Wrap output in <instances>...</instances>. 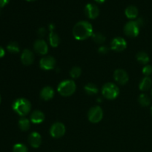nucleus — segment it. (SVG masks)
Returning <instances> with one entry per match:
<instances>
[{"mask_svg": "<svg viewBox=\"0 0 152 152\" xmlns=\"http://www.w3.org/2000/svg\"><path fill=\"white\" fill-rule=\"evenodd\" d=\"M93 34V27L87 21H80L74 25L73 35L77 40H85Z\"/></svg>", "mask_w": 152, "mask_h": 152, "instance_id": "f257e3e1", "label": "nucleus"}, {"mask_svg": "<svg viewBox=\"0 0 152 152\" xmlns=\"http://www.w3.org/2000/svg\"><path fill=\"white\" fill-rule=\"evenodd\" d=\"M13 109L19 116H26L31 111V104L25 98H19L13 103Z\"/></svg>", "mask_w": 152, "mask_h": 152, "instance_id": "f03ea898", "label": "nucleus"}, {"mask_svg": "<svg viewBox=\"0 0 152 152\" xmlns=\"http://www.w3.org/2000/svg\"><path fill=\"white\" fill-rule=\"evenodd\" d=\"M76 88L77 86L74 80H66L59 83L57 91L62 96H69L74 94V92L76 91Z\"/></svg>", "mask_w": 152, "mask_h": 152, "instance_id": "7ed1b4c3", "label": "nucleus"}, {"mask_svg": "<svg viewBox=\"0 0 152 152\" xmlns=\"http://www.w3.org/2000/svg\"><path fill=\"white\" fill-rule=\"evenodd\" d=\"M120 91L118 87L112 83H108L102 88V94L105 99H114L119 95Z\"/></svg>", "mask_w": 152, "mask_h": 152, "instance_id": "20e7f679", "label": "nucleus"}, {"mask_svg": "<svg viewBox=\"0 0 152 152\" xmlns=\"http://www.w3.org/2000/svg\"><path fill=\"white\" fill-rule=\"evenodd\" d=\"M103 117V111L99 106H94L90 108L88 114V118L91 123H97L102 120Z\"/></svg>", "mask_w": 152, "mask_h": 152, "instance_id": "39448f33", "label": "nucleus"}, {"mask_svg": "<svg viewBox=\"0 0 152 152\" xmlns=\"http://www.w3.org/2000/svg\"><path fill=\"white\" fill-rule=\"evenodd\" d=\"M140 25L137 21H130L126 24L124 27V32L128 37H136L140 33Z\"/></svg>", "mask_w": 152, "mask_h": 152, "instance_id": "423d86ee", "label": "nucleus"}, {"mask_svg": "<svg viewBox=\"0 0 152 152\" xmlns=\"http://www.w3.org/2000/svg\"><path fill=\"white\" fill-rule=\"evenodd\" d=\"M65 127L62 123H55L52 125L50 129V134L53 138H60L65 134Z\"/></svg>", "mask_w": 152, "mask_h": 152, "instance_id": "0eeeda50", "label": "nucleus"}, {"mask_svg": "<svg viewBox=\"0 0 152 152\" xmlns=\"http://www.w3.org/2000/svg\"><path fill=\"white\" fill-rule=\"evenodd\" d=\"M127 47V42L122 37H116L111 41V48L116 52L123 51Z\"/></svg>", "mask_w": 152, "mask_h": 152, "instance_id": "6e6552de", "label": "nucleus"}, {"mask_svg": "<svg viewBox=\"0 0 152 152\" xmlns=\"http://www.w3.org/2000/svg\"><path fill=\"white\" fill-rule=\"evenodd\" d=\"M56 65V60L51 56H47L42 58L39 62L40 68L45 71H49L54 68Z\"/></svg>", "mask_w": 152, "mask_h": 152, "instance_id": "1a4fd4ad", "label": "nucleus"}, {"mask_svg": "<svg viewBox=\"0 0 152 152\" xmlns=\"http://www.w3.org/2000/svg\"><path fill=\"white\" fill-rule=\"evenodd\" d=\"M84 12L86 16L91 19H94L99 16V9L96 4H88L85 7Z\"/></svg>", "mask_w": 152, "mask_h": 152, "instance_id": "9d476101", "label": "nucleus"}, {"mask_svg": "<svg viewBox=\"0 0 152 152\" xmlns=\"http://www.w3.org/2000/svg\"><path fill=\"white\" fill-rule=\"evenodd\" d=\"M114 78L117 83L120 85H125L129 81V75L123 69H117L114 73Z\"/></svg>", "mask_w": 152, "mask_h": 152, "instance_id": "9b49d317", "label": "nucleus"}, {"mask_svg": "<svg viewBox=\"0 0 152 152\" xmlns=\"http://www.w3.org/2000/svg\"><path fill=\"white\" fill-rule=\"evenodd\" d=\"M34 48L37 53L41 55H45L48 51L47 43L43 39L37 40L34 44Z\"/></svg>", "mask_w": 152, "mask_h": 152, "instance_id": "f8f14e48", "label": "nucleus"}, {"mask_svg": "<svg viewBox=\"0 0 152 152\" xmlns=\"http://www.w3.org/2000/svg\"><path fill=\"white\" fill-rule=\"evenodd\" d=\"M21 61L25 65H31L34 61V54L29 49H25L21 55Z\"/></svg>", "mask_w": 152, "mask_h": 152, "instance_id": "ddd939ff", "label": "nucleus"}, {"mask_svg": "<svg viewBox=\"0 0 152 152\" xmlns=\"http://www.w3.org/2000/svg\"><path fill=\"white\" fill-rule=\"evenodd\" d=\"M28 142L33 148H39L42 143L41 135L37 132H32L28 137Z\"/></svg>", "mask_w": 152, "mask_h": 152, "instance_id": "4468645a", "label": "nucleus"}, {"mask_svg": "<svg viewBox=\"0 0 152 152\" xmlns=\"http://www.w3.org/2000/svg\"><path fill=\"white\" fill-rule=\"evenodd\" d=\"M54 96V91L50 86H46L42 89L40 92V96L43 100H50Z\"/></svg>", "mask_w": 152, "mask_h": 152, "instance_id": "2eb2a0df", "label": "nucleus"}, {"mask_svg": "<svg viewBox=\"0 0 152 152\" xmlns=\"http://www.w3.org/2000/svg\"><path fill=\"white\" fill-rule=\"evenodd\" d=\"M31 121L33 123L35 124H39V123H42L45 120V114L42 111H39V110H36L34 111L32 114H31Z\"/></svg>", "mask_w": 152, "mask_h": 152, "instance_id": "dca6fc26", "label": "nucleus"}, {"mask_svg": "<svg viewBox=\"0 0 152 152\" xmlns=\"http://www.w3.org/2000/svg\"><path fill=\"white\" fill-rule=\"evenodd\" d=\"M125 14L129 19H134L137 17L138 9L137 7L134 5H129L126 7L125 10Z\"/></svg>", "mask_w": 152, "mask_h": 152, "instance_id": "f3484780", "label": "nucleus"}, {"mask_svg": "<svg viewBox=\"0 0 152 152\" xmlns=\"http://www.w3.org/2000/svg\"><path fill=\"white\" fill-rule=\"evenodd\" d=\"M152 86V80L151 78L148 77H145L142 80H141L140 83L139 88L141 91H145L151 88Z\"/></svg>", "mask_w": 152, "mask_h": 152, "instance_id": "a211bd4d", "label": "nucleus"}, {"mask_svg": "<svg viewBox=\"0 0 152 152\" xmlns=\"http://www.w3.org/2000/svg\"><path fill=\"white\" fill-rule=\"evenodd\" d=\"M49 42H50V45L53 48L57 47L60 42V39H59V35L53 31H50V34H49Z\"/></svg>", "mask_w": 152, "mask_h": 152, "instance_id": "6ab92c4d", "label": "nucleus"}, {"mask_svg": "<svg viewBox=\"0 0 152 152\" xmlns=\"http://www.w3.org/2000/svg\"><path fill=\"white\" fill-rule=\"evenodd\" d=\"M84 89L86 94L88 95L96 94L98 93V91H99V89H98L97 86L96 85L93 84V83H88V84H86Z\"/></svg>", "mask_w": 152, "mask_h": 152, "instance_id": "aec40b11", "label": "nucleus"}, {"mask_svg": "<svg viewBox=\"0 0 152 152\" xmlns=\"http://www.w3.org/2000/svg\"><path fill=\"white\" fill-rule=\"evenodd\" d=\"M137 60L140 62V63L142 64V65H146L148 62H149V56L145 52L140 51L137 53L136 56Z\"/></svg>", "mask_w": 152, "mask_h": 152, "instance_id": "412c9836", "label": "nucleus"}, {"mask_svg": "<svg viewBox=\"0 0 152 152\" xmlns=\"http://www.w3.org/2000/svg\"><path fill=\"white\" fill-rule=\"evenodd\" d=\"M19 129H21L23 132H26L28 129H30V126H31V123H30V121L28 119L25 118V117H22L20 120H19Z\"/></svg>", "mask_w": 152, "mask_h": 152, "instance_id": "4be33fe9", "label": "nucleus"}, {"mask_svg": "<svg viewBox=\"0 0 152 152\" xmlns=\"http://www.w3.org/2000/svg\"><path fill=\"white\" fill-rule=\"evenodd\" d=\"M138 102H139V103L142 106L146 107L150 105V103H151V99H150L149 96H147L146 94H142L140 95L139 97H138Z\"/></svg>", "mask_w": 152, "mask_h": 152, "instance_id": "5701e85b", "label": "nucleus"}, {"mask_svg": "<svg viewBox=\"0 0 152 152\" xmlns=\"http://www.w3.org/2000/svg\"><path fill=\"white\" fill-rule=\"evenodd\" d=\"M7 49L11 53H17L20 50L19 44L16 42H11L9 43L7 46Z\"/></svg>", "mask_w": 152, "mask_h": 152, "instance_id": "b1692460", "label": "nucleus"}, {"mask_svg": "<svg viewBox=\"0 0 152 152\" xmlns=\"http://www.w3.org/2000/svg\"><path fill=\"white\" fill-rule=\"evenodd\" d=\"M92 39L98 44H102L105 41V37L101 33H94L91 36Z\"/></svg>", "mask_w": 152, "mask_h": 152, "instance_id": "393cba45", "label": "nucleus"}, {"mask_svg": "<svg viewBox=\"0 0 152 152\" xmlns=\"http://www.w3.org/2000/svg\"><path fill=\"white\" fill-rule=\"evenodd\" d=\"M13 152H28V149L24 144L16 143L13 145Z\"/></svg>", "mask_w": 152, "mask_h": 152, "instance_id": "a878e982", "label": "nucleus"}, {"mask_svg": "<svg viewBox=\"0 0 152 152\" xmlns=\"http://www.w3.org/2000/svg\"><path fill=\"white\" fill-rule=\"evenodd\" d=\"M82 74V70L81 68H79V67H74L72 68V69L70 71V74H71V77L74 79L79 78L80 77Z\"/></svg>", "mask_w": 152, "mask_h": 152, "instance_id": "bb28decb", "label": "nucleus"}, {"mask_svg": "<svg viewBox=\"0 0 152 152\" xmlns=\"http://www.w3.org/2000/svg\"><path fill=\"white\" fill-rule=\"evenodd\" d=\"M142 74L145 76V77H148L152 74V66L151 65H145L143 68H142Z\"/></svg>", "mask_w": 152, "mask_h": 152, "instance_id": "cd10ccee", "label": "nucleus"}, {"mask_svg": "<svg viewBox=\"0 0 152 152\" xmlns=\"http://www.w3.org/2000/svg\"><path fill=\"white\" fill-rule=\"evenodd\" d=\"M98 51L100 54H106L109 51V48H108L107 46H101L99 49H98Z\"/></svg>", "mask_w": 152, "mask_h": 152, "instance_id": "c85d7f7f", "label": "nucleus"}, {"mask_svg": "<svg viewBox=\"0 0 152 152\" xmlns=\"http://www.w3.org/2000/svg\"><path fill=\"white\" fill-rule=\"evenodd\" d=\"M37 34L39 37H45V35L46 34V30L45 28H39L38 31H37Z\"/></svg>", "mask_w": 152, "mask_h": 152, "instance_id": "c756f323", "label": "nucleus"}, {"mask_svg": "<svg viewBox=\"0 0 152 152\" xmlns=\"http://www.w3.org/2000/svg\"><path fill=\"white\" fill-rule=\"evenodd\" d=\"M10 0H0V8L4 7L7 4H8Z\"/></svg>", "mask_w": 152, "mask_h": 152, "instance_id": "7c9ffc66", "label": "nucleus"}, {"mask_svg": "<svg viewBox=\"0 0 152 152\" xmlns=\"http://www.w3.org/2000/svg\"><path fill=\"white\" fill-rule=\"evenodd\" d=\"M5 54V51H4V49L1 46H0V58L3 57Z\"/></svg>", "mask_w": 152, "mask_h": 152, "instance_id": "2f4dec72", "label": "nucleus"}, {"mask_svg": "<svg viewBox=\"0 0 152 152\" xmlns=\"http://www.w3.org/2000/svg\"><path fill=\"white\" fill-rule=\"evenodd\" d=\"M94 1H96L98 3H103L105 0H94Z\"/></svg>", "mask_w": 152, "mask_h": 152, "instance_id": "473e14b6", "label": "nucleus"}, {"mask_svg": "<svg viewBox=\"0 0 152 152\" xmlns=\"http://www.w3.org/2000/svg\"><path fill=\"white\" fill-rule=\"evenodd\" d=\"M27 1H36V0H27Z\"/></svg>", "mask_w": 152, "mask_h": 152, "instance_id": "72a5a7b5", "label": "nucleus"}, {"mask_svg": "<svg viewBox=\"0 0 152 152\" xmlns=\"http://www.w3.org/2000/svg\"><path fill=\"white\" fill-rule=\"evenodd\" d=\"M1 96H0V103H1Z\"/></svg>", "mask_w": 152, "mask_h": 152, "instance_id": "f704fd0d", "label": "nucleus"}, {"mask_svg": "<svg viewBox=\"0 0 152 152\" xmlns=\"http://www.w3.org/2000/svg\"><path fill=\"white\" fill-rule=\"evenodd\" d=\"M1 8H0V15H1Z\"/></svg>", "mask_w": 152, "mask_h": 152, "instance_id": "c9c22d12", "label": "nucleus"}, {"mask_svg": "<svg viewBox=\"0 0 152 152\" xmlns=\"http://www.w3.org/2000/svg\"><path fill=\"white\" fill-rule=\"evenodd\" d=\"M151 114H152V107H151Z\"/></svg>", "mask_w": 152, "mask_h": 152, "instance_id": "e433bc0d", "label": "nucleus"}, {"mask_svg": "<svg viewBox=\"0 0 152 152\" xmlns=\"http://www.w3.org/2000/svg\"><path fill=\"white\" fill-rule=\"evenodd\" d=\"M151 95H152V90H151Z\"/></svg>", "mask_w": 152, "mask_h": 152, "instance_id": "4c0bfd02", "label": "nucleus"}]
</instances>
